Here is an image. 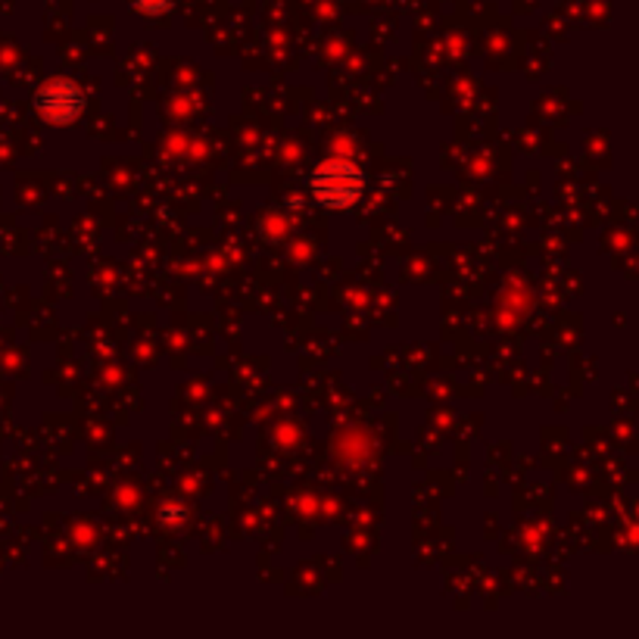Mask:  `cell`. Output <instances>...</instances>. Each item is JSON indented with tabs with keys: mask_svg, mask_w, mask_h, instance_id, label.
Wrapping results in <instances>:
<instances>
[{
	"mask_svg": "<svg viewBox=\"0 0 639 639\" xmlns=\"http://www.w3.org/2000/svg\"><path fill=\"white\" fill-rule=\"evenodd\" d=\"M172 3L175 0H131V7H135L138 13H148V16H163V13H169Z\"/></svg>",
	"mask_w": 639,
	"mask_h": 639,
	"instance_id": "3957f363",
	"label": "cell"
},
{
	"mask_svg": "<svg viewBox=\"0 0 639 639\" xmlns=\"http://www.w3.org/2000/svg\"><path fill=\"white\" fill-rule=\"evenodd\" d=\"M35 110L38 116L50 125H73L81 119L85 106H88V98L85 91L75 85L73 78L66 75H56V78H48L38 91H35Z\"/></svg>",
	"mask_w": 639,
	"mask_h": 639,
	"instance_id": "7a4b0ae2",
	"label": "cell"
},
{
	"mask_svg": "<svg viewBox=\"0 0 639 639\" xmlns=\"http://www.w3.org/2000/svg\"><path fill=\"white\" fill-rule=\"evenodd\" d=\"M309 194L324 209H349L366 194V175L349 159H328L309 175Z\"/></svg>",
	"mask_w": 639,
	"mask_h": 639,
	"instance_id": "6da1fadb",
	"label": "cell"
}]
</instances>
